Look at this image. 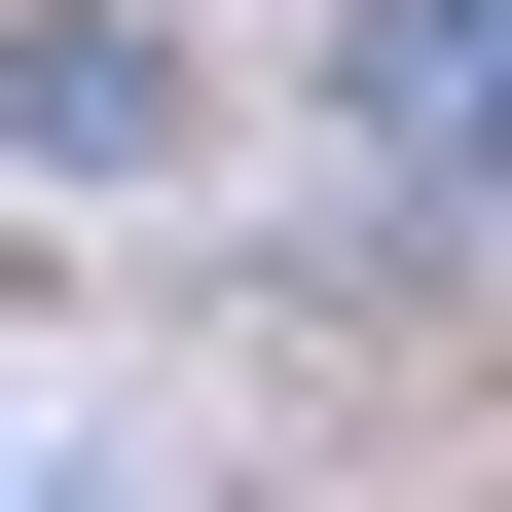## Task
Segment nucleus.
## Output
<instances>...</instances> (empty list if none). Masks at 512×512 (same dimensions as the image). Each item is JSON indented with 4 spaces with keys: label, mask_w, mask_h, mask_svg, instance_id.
Returning <instances> with one entry per match:
<instances>
[{
    "label": "nucleus",
    "mask_w": 512,
    "mask_h": 512,
    "mask_svg": "<svg viewBox=\"0 0 512 512\" xmlns=\"http://www.w3.org/2000/svg\"><path fill=\"white\" fill-rule=\"evenodd\" d=\"M147 147H183V37L37 0V37H0V183H147Z\"/></svg>",
    "instance_id": "nucleus-1"
},
{
    "label": "nucleus",
    "mask_w": 512,
    "mask_h": 512,
    "mask_svg": "<svg viewBox=\"0 0 512 512\" xmlns=\"http://www.w3.org/2000/svg\"><path fill=\"white\" fill-rule=\"evenodd\" d=\"M366 147H403V183L512 147V0H366Z\"/></svg>",
    "instance_id": "nucleus-2"
}]
</instances>
